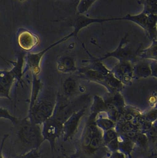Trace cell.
I'll use <instances>...</instances> for the list:
<instances>
[{"label": "cell", "instance_id": "1", "mask_svg": "<svg viewBox=\"0 0 157 158\" xmlns=\"http://www.w3.org/2000/svg\"><path fill=\"white\" fill-rule=\"evenodd\" d=\"M23 59L18 58L10 71L0 70V97L11 99L9 93L11 87L16 79H21Z\"/></svg>", "mask_w": 157, "mask_h": 158}, {"label": "cell", "instance_id": "2", "mask_svg": "<svg viewBox=\"0 0 157 158\" xmlns=\"http://www.w3.org/2000/svg\"><path fill=\"white\" fill-rule=\"evenodd\" d=\"M119 19L134 22L144 29L150 40H157V15L147 14L142 11L136 15H128Z\"/></svg>", "mask_w": 157, "mask_h": 158}, {"label": "cell", "instance_id": "3", "mask_svg": "<svg viewBox=\"0 0 157 158\" xmlns=\"http://www.w3.org/2000/svg\"><path fill=\"white\" fill-rule=\"evenodd\" d=\"M18 40L19 46L25 51H30L35 48L38 44V37L25 30L18 35Z\"/></svg>", "mask_w": 157, "mask_h": 158}, {"label": "cell", "instance_id": "4", "mask_svg": "<svg viewBox=\"0 0 157 158\" xmlns=\"http://www.w3.org/2000/svg\"><path fill=\"white\" fill-rule=\"evenodd\" d=\"M150 64L147 60L140 61L133 66V76L138 78H146L151 76Z\"/></svg>", "mask_w": 157, "mask_h": 158}, {"label": "cell", "instance_id": "5", "mask_svg": "<svg viewBox=\"0 0 157 158\" xmlns=\"http://www.w3.org/2000/svg\"><path fill=\"white\" fill-rule=\"evenodd\" d=\"M139 55L144 60L157 61V40L152 41V44L147 48L139 51Z\"/></svg>", "mask_w": 157, "mask_h": 158}, {"label": "cell", "instance_id": "6", "mask_svg": "<svg viewBox=\"0 0 157 158\" xmlns=\"http://www.w3.org/2000/svg\"><path fill=\"white\" fill-rule=\"evenodd\" d=\"M143 6L142 11L147 14L157 15V1L149 0L138 1Z\"/></svg>", "mask_w": 157, "mask_h": 158}, {"label": "cell", "instance_id": "7", "mask_svg": "<svg viewBox=\"0 0 157 158\" xmlns=\"http://www.w3.org/2000/svg\"><path fill=\"white\" fill-rule=\"evenodd\" d=\"M150 64L151 72V76L157 78V61L151 60Z\"/></svg>", "mask_w": 157, "mask_h": 158}, {"label": "cell", "instance_id": "8", "mask_svg": "<svg viewBox=\"0 0 157 158\" xmlns=\"http://www.w3.org/2000/svg\"><path fill=\"white\" fill-rule=\"evenodd\" d=\"M0 116H6V117L10 118L12 119V117L11 116L9 115L8 113L7 112L6 110H3L2 109H0Z\"/></svg>", "mask_w": 157, "mask_h": 158}, {"label": "cell", "instance_id": "9", "mask_svg": "<svg viewBox=\"0 0 157 158\" xmlns=\"http://www.w3.org/2000/svg\"><path fill=\"white\" fill-rule=\"evenodd\" d=\"M155 148H156V150H157V139L156 140V142L155 143Z\"/></svg>", "mask_w": 157, "mask_h": 158}, {"label": "cell", "instance_id": "10", "mask_svg": "<svg viewBox=\"0 0 157 158\" xmlns=\"http://www.w3.org/2000/svg\"><path fill=\"white\" fill-rule=\"evenodd\" d=\"M0 158H1V157H0Z\"/></svg>", "mask_w": 157, "mask_h": 158}]
</instances>
